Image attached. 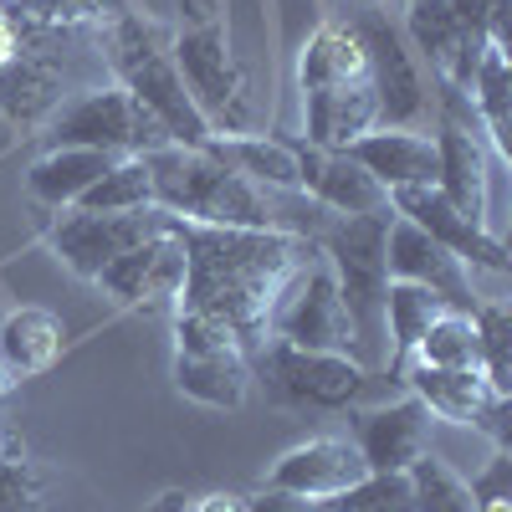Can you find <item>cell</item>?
Here are the masks:
<instances>
[{
	"mask_svg": "<svg viewBox=\"0 0 512 512\" xmlns=\"http://www.w3.org/2000/svg\"><path fill=\"white\" fill-rule=\"evenodd\" d=\"M180 241H185V287L175 303L221 318L241 338L246 359L272 338V313L287 282L318 256L313 236H287V231L180 221Z\"/></svg>",
	"mask_w": 512,
	"mask_h": 512,
	"instance_id": "cell-1",
	"label": "cell"
},
{
	"mask_svg": "<svg viewBox=\"0 0 512 512\" xmlns=\"http://www.w3.org/2000/svg\"><path fill=\"white\" fill-rule=\"evenodd\" d=\"M149 180H154V205L169 210L175 221L190 226H241V231H287V236H323L338 216L323 210L303 190H262L205 149L164 144L139 154Z\"/></svg>",
	"mask_w": 512,
	"mask_h": 512,
	"instance_id": "cell-2",
	"label": "cell"
},
{
	"mask_svg": "<svg viewBox=\"0 0 512 512\" xmlns=\"http://www.w3.org/2000/svg\"><path fill=\"white\" fill-rule=\"evenodd\" d=\"M98 52H103V67H108V77L118 82V88L134 98L144 113L159 118L169 144L205 149L210 123L200 118V108L185 93V77L175 67V52H169V31L164 26H154L139 11L118 6L98 26Z\"/></svg>",
	"mask_w": 512,
	"mask_h": 512,
	"instance_id": "cell-3",
	"label": "cell"
},
{
	"mask_svg": "<svg viewBox=\"0 0 512 512\" xmlns=\"http://www.w3.org/2000/svg\"><path fill=\"white\" fill-rule=\"evenodd\" d=\"M395 210L379 216H338L318 246L323 262L338 282V297L349 308L354 338H359V364H390L384 359V287H390V267H384V231H390Z\"/></svg>",
	"mask_w": 512,
	"mask_h": 512,
	"instance_id": "cell-4",
	"label": "cell"
},
{
	"mask_svg": "<svg viewBox=\"0 0 512 512\" xmlns=\"http://www.w3.org/2000/svg\"><path fill=\"white\" fill-rule=\"evenodd\" d=\"M88 31H62V36H36L21 41V52L0 67V118L11 128H47L52 113L82 93V88H98L103 77L82 72V57H103L98 41L88 52H67L72 41H82Z\"/></svg>",
	"mask_w": 512,
	"mask_h": 512,
	"instance_id": "cell-5",
	"label": "cell"
},
{
	"mask_svg": "<svg viewBox=\"0 0 512 512\" xmlns=\"http://www.w3.org/2000/svg\"><path fill=\"white\" fill-rule=\"evenodd\" d=\"M338 21H349L364 47V72H369V93L379 108V128H420V118L431 113V93H425L415 47L390 21V11L379 0H364V6L344 11Z\"/></svg>",
	"mask_w": 512,
	"mask_h": 512,
	"instance_id": "cell-6",
	"label": "cell"
},
{
	"mask_svg": "<svg viewBox=\"0 0 512 512\" xmlns=\"http://www.w3.org/2000/svg\"><path fill=\"white\" fill-rule=\"evenodd\" d=\"M47 144L52 149H98V154H149L164 149L169 134L159 128L154 113H144L128 98L118 82H98V88L72 93L52 123H47Z\"/></svg>",
	"mask_w": 512,
	"mask_h": 512,
	"instance_id": "cell-7",
	"label": "cell"
},
{
	"mask_svg": "<svg viewBox=\"0 0 512 512\" xmlns=\"http://www.w3.org/2000/svg\"><path fill=\"white\" fill-rule=\"evenodd\" d=\"M169 52H175L185 93L210 123V134H251V98H246L241 62L226 41V26L221 21L190 26L180 36H169Z\"/></svg>",
	"mask_w": 512,
	"mask_h": 512,
	"instance_id": "cell-8",
	"label": "cell"
},
{
	"mask_svg": "<svg viewBox=\"0 0 512 512\" xmlns=\"http://www.w3.org/2000/svg\"><path fill=\"white\" fill-rule=\"evenodd\" d=\"M251 379H262L277 405L344 410L369 384V369L354 354H313V349L282 344V338H267V344L251 354Z\"/></svg>",
	"mask_w": 512,
	"mask_h": 512,
	"instance_id": "cell-9",
	"label": "cell"
},
{
	"mask_svg": "<svg viewBox=\"0 0 512 512\" xmlns=\"http://www.w3.org/2000/svg\"><path fill=\"white\" fill-rule=\"evenodd\" d=\"M272 338L297 344V349H313V354H354L359 359V338H354L344 297H338V282L323 262V246H318L313 262L287 282V292L277 297Z\"/></svg>",
	"mask_w": 512,
	"mask_h": 512,
	"instance_id": "cell-10",
	"label": "cell"
},
{
	"mask_svg": "<svg viewBox=\"0 0 512 512\" xmlns=\"http://www.w3.org/2000/svg\"><path fill=\"white\" fill-rule=\"evenodd\" d=\"M98 287L108 297H118L123 308H164L175 303L185 287V241H180V221L169 216L164 231H154L149 241L128 246L123 256L98 272Z\"/></svg>",
	"mask_w": 512,
	"mask_h": 512,
	"instance_id": "cell-11",
	"label": "cell"
},
{
	"mask_svg": "<svg viewBox=\"0 0 512 512\" xmlns=\"http://www.w3.org/2000/svg\"><path fill=\"white\" fill-rule=\"evenodd\" d=\"M169 210H128V216H98V210H67V216L57 221L52 231V251L67 262L72 277H88L98 282V272L113 262V256H123L128 246L149 241L154 231H164Z\"/></svg>",
	"mask_w": 512,
	"mask_h": 512,
	"instance_id": "cell-12",
	"label": "cell"
},
{
	"mask_svg": "<svg viewBox=\"0 0 512 512\" xmlns=\"http://www.w3.org/2000/svg\"><path fill=\"white\" fill-rule=\"evenodd\" d=\"M410 390L425 405V415L446 425H472V431H487L497 446H507V395L492 390L482 369H436L415 359Z\"/></svg>",
	"mask_w": 512,
	"mask_h": 512,
	"instance_id": "cell-13",
	"label": "cell"
},
{
	"mask_svg": "<svg viewBox=\"0 0 512 512\" xmlns=\"http://www.w3.org/2000/svg\"><path fill=\"white\" fill-rule=\"evenodd\" d=\"M384 267H390V282H415L431 287L451 313H477V292H472V267L456 262L446 246H436L415 221L395 216L390 231H384Z\"/></svg>",
	"mask_w": 512,
	"mask_h": 512,
	"instance_id": "cell-14",
	"label": "cell"
},
{
	"mask_svg": "<svg viewBox=\"0 0 512 512\" xmlns=\"http://www.w3.org/2000/svg\"><path fill=\"white\" fill-rule=\"evenodd\" d=\"M390 210H395V216H405V221H415L436 246H446L456 262H466L472 272L482 267V272H497V277H502V272L512 267V262H507V246L497 241V231H487V226H477V221H466L436 185L390 190Z\"/></svg>",
	"mask_w": 512,
	"mask_h": 512,
	"instance_id": "cell-15",
	"label": "cell"
},
{
	"mask_svg": "<svg viewBox=\"0 0 512 512\" xmlns=\"http://www.w3.org/2000/svg\"><path fill=\"white\" fill-rule=\"evenodd\" d=\"M369 472L364 456L354 441H338V436H313L303 446H292L272 472H267V487L277 492H292L303 502H328L338 492H349L359 477Z\"/></svg>",
	"mask_w": 512,
	"mask_h": 512,
	"instance_id": "cell-16",
	"label": "cell"
},
{
	"mask_svg": "<svg viewBox=\"0 0 512 512\" xmlns=\"http://www.w3.org/2000/svg\"><path fill=\"white\" fill-rule=\"evenodd\" d=\"M436 159H441V175L436 190L461 210L466 221L487 226V205H492V149L482 139V128H466L441 118V134H436ZM492 231V226H487Z\"/></svg>",
	"mask_w": 512,
	"mask_h": 512,
	"instance_id": "cell-17",
	"label": "cell"
},
{
	"mask_svg": "<svg viewBox=\"0 0 512 512\" xmlns=\"http://www.w3.org/2000/svg\"><path fill=\"white\" fill-rule=\"evenodd\" d=\"M297 164H303V195H313L333 216H379V210H390V190L344 149H313L297 139Z\"/></svg>",
	"mask_w": 512,
	"mask_h": 512,
	"instance_id": "cell-18",
	"label": "cell"
},
{
	"mask_svg": "<svg viewBox=\"0 0 512 512\" xmlns=\"http://www.w3.org/2000/svg\"><path fill=\"white\" fill-rule=\"evenodd\" d=\"M425 436H431V415H425L415 395L354 415V446L369 472H410V461L420 451H431Z\"/></svg>",
	"mask_w": 512,
	"mask_h": 512,
	"instance_id": "cell-19",
	"label": "cell"
},
{
	"mask_svg": "<svg viewBox=\"0 0 512 512\" xmlns=\"http://www.w3.org/2000/svg\"><path fill=\"white\" fill-rule=\"evenodd\" d=\"M349 159H359L384 190H415V185H436L441 159H436V139H425L420 128H369L364 139H354L344 149Z\"/></svg>",
	"mask_w": 512,
	"mask_h": 512,
	"instance_id": "cell-20",
	"label": "cell"
},
{
	"mask_svg": "<svg viewBox=\"0 0 512 512\" xmlns=\"http://www.w3.org/2000/svg\"><path fill=\"white\" fill-rule=\"evenodd\" d=\"M369 128H379V108L369 82H349V88H318L303 93V144L313 149H349L354 139H364Z\"/></svg>",
	"mask_w": 512,
	"mask_h": 512,
	"instance_id": "cell-21",
	"label": "cell"
},
{
	"mask_svg": "<svg viewBox=\"0 0 512 512\" xmlns=\"http://www.w3.org/2000/svg\"><path fill=\"white\" fill-rule=\"evenodd\" d=\"M205 154L221 159L231 175L262 185V190H303L297 139H277V134H210Z\"/></svg>",
	"mask_w": 512,
	"mask_h": 512,
	"instance_id": "cell-22",
	"label": "cell"
},
{
	"mask_svg": "<svg viewBox=\"0 0 512 512\" xmlns=\"http://www.w3.org/2000/svg\"><path fill=\"white\" fill-rule=\"evenodd\" d=\"M118 154H98V149H47L31 169H26V190L36 205H52V210H72L82 195H88L103 169Z\"/></svg>",
	"mask_w": 512,
	"mask_h": 512,
	"instance_id": "cell-23",
	"label": "cell"
},
{
	"mask_svg": "<svg viewBox=\"0 0 512 512\" xmlns=\"http://www.w3.org/2000/svg\"><path fill=\"white\" fill-rule=\"evenodd\" d=\"M180 395L210 410H241L251 395V359L246 354H175Z\"/></svg>",
	"mask_w": 512,
	"mask_h": 512,
	"instance_id": "cell-24",
	"label": "cell"
},
{
	"mask_svg": "<svg viewBox=\"0 0 512 512\" xmlns=\"http://www.w3.org/2000/svg\"><path fill=\"white\" fill-rule=\"evenodd\" d=\"M297 82H303V93H318V88H349V82H369L364 72V47L349 21H328L313 31L303 62H297Z\"/></svg>",
	"mask_w": 512,
	"mask_h": 512,
	"instance_id": "cell-25",
	"label": "cell"
},
{
	"mask_svg": "<svg viewBox=\"0 0 512 512\" xmlns=\"http://www.w3.org/2000/svg\"><path fill=\"white\" fill-rule=\"evenodd\" d=\"M62 359V323L47 308H16L0 323V364L6 374H47Z\"/></svg>",
	"mask_w": 512,
	"mask_h": 512,
	"instance_id": "cell-26",
	"label": "cell"
},
{
	"mask_svg": "<svg viewBox=\"0 0 512 512\" xmlns=\"http://www.w3.org/2000/svg\"><path fill=\"white\" fill-rule=\"evenodd\" d=\"M123 0H6V11L21 41L62 36V31H98Z\"/></svg>",
	"mask_w": 512,
	"mask_h": 512,
	"instance_id": "cell-27",
	"label": "cell"
},
{
	"mask_svg": "<svg viewBox=\"0 0 512 512\" xmlns=\"http://www.w3.org/2000/svg\"><path fill=\"white\" fill-rule=\"evenodd\" d=\"M472 108L482 118V134H487V149L502 159L512 149V72H507V52L502 47H487L482 67H477V82H472Z\"/></svg>",
	"mask_w": 512,
	"mask_h": 512,
	"instance_id": "cell-28",
	"label": "cell"
},
{
	"mask_svg": "<svg viewBox=\"0 0 512 512\" xmlns=\"http://www.w3.org/2000/svg\"><path fill=\"white\" fill-rule=\"evenodd\" d=\"M441 313H451L431 287H415V282H390L384 287V338H395V359H410L415 344L425 338Z\"/></svg>",
	"mask_w": 512,
	"mask_h": 512,
	"instance_id": "cell-29",
	"label": "cell"
},
{
	"mask_svg": "<svg viewBox=\"0 0 512 512\" xmlns=\"http://www.w3.org/2000/svg\"><path fill=\"white\" fill-rule=\"evenodd\" d=\"M72 210H98V216H128V210H154V180L139 154H123L103 169V180L82 195Z\"/></svg>",
	"mask_w": 512,
	"mask_h": 512,
	"instance_id": "cell-30",
	"label": "cell"
},
{
	"mask_svg": "<svg viewBox=\"0 0 512 512\" xmlns=\"http://www.w3.org/2000/svg\"><path fill=\"white\" fill-rule=\"evenodd\" d=\"M405 477H410L415 512H477L472 482H466L456 466L446 456H436V451H420Z\"/></svg>",
	"mask_w": 512,
	"mask_h": 512,
	"instance_id": "cell-31",
	"label": "cell"
},
{
	"mask_svg": "<svg viewBox=\"0 0 512 512\" xmlns=\"http://www.w3.org/2000/svg\"><path fill=\"white\" fill-rule=\"evenodd\" d=\"M472 323H477V369L487 374V384L497 395L512 400V318H507V308L477 303Z\"/></svg>",
	"mask_w": 512,
	"mask_h": 512,
	"instance_id": "cell-32",
	"label": "cell"
},
{
	"mask_svg": "<svg viewBox=\"0 0 512 512\" xmlns=\"http://www.w3.org/2000/svg\"><path fill=\"white\" fill-rule=\"evenodd\" d=\"M415 359L436 364V369H477V323H472V313H441L415 344Z\"/></svg>",
	"mask_w": 512,
	"mask_h": 512,
	"instance_id": "cell-33",
	"label": "cell"
},
{
	"mask_svg": "<svg viewBox=\"0 0 512 512\" xmlns=\"http://www.w3.org/2000/svg\"><path fill=\"white\" fill-rule=\"evenodd\" d=\"M328 512H415L410 477L405 472H364L349 492L323 502Z\"/></svg>",
	"mask_w": 512,
	"mask_h": 512,
	"instance_id": "cell-34",
	"label": "cell"
},
{
	"mask_svg": "<svg viewBox=\"0 0 512 512\" xmlns=\"http://www.w3.org/2000/svg\"><path fill=\"white\" fill-rule=\"evenodd\" d=\"M0 512H41V472L16 436L0 441Z\"/></svg>",
	"mask_w": 512,
	"mask_h": 512,
	"instance_id": "cell-35",
	"label": "cell"
},
{
	"mask_svg": "<svg viewBox=\"0 0 512 512\" xmlns=\"http://www.w3.org/2000/svg\"><path fill=\"white\" fill-rule=\"evenodd\" d=\"M175 354H246V349L221 318L175 303Z\"/></svg>",
	"mask_w": 512,
	"mask_h": 512,
	"instance_id": "cell-36",
	"label": "cell"
},
{
	"mask_svg": "<svg viewBox=\"0 0 512 512\" xmlns=\"http://www.w3.org/2000/svg\"><path fill=\"white\" fill-rule=\"evenodd\" d=\"M472 497H477V507L482 502H512V456H507V446H497L492 466L472 482Z\"/></svg>",
	"mask_w": 512,
	"mask_h": 512,
	"instance_id": "cell-37",
	"label": "cell"
},
{
	"mask_svg": "<svg viewBox=\"0 0 512 512\" xmlns=\"http://www.w3.org/2000/svg\"><path fill=\"white\" fill-rule=\"evenodd\" d=\"M246 512H308V502L292 492H277V487H262L256 497H246Z\"/></svg>",
	"mask_w": 512,
	"mask_h": 512,
	"instance_id": "cell-38",
	"label": "cell"
},
{
	"mask_svg": "<svg viewBox=\"0 0 512 512\" xmlns=\"http://www.w3.org/2000/svg\"><path fill=\"white\" fill-rule=\"evenodd\" d=\"M185 512H246V497H231V492H210V497L190 502Z\"/></svg>",
	"mask_w": 512,
	"mask_h": 512,
	"instance_id": "cell-39",
	"label": "cell"
},
{
	"mask_svg": "<svg viewBox=\"0 0 512 512\" xmlns=\"http://www.w3.org/2000/svg\"><path fill=\"white\" fill-rule=\"evenodd\" d=\"M21 52V36H16V26H11V16L0 11V67H6L11 57Z\"/></svg>",
	"mask_w": 512,
	"mask_h": 512,
	"instance_id": "cell-40",
	"label": "cell"
},
{
	"mask_svg": "<svg viewBox=\"0 0 512 512\" xmlns=\"http://www.w3.org/2000/svg\"><path fill=\"white\" fill-rule=\"evenodd\" d=\"M190 507V497L185 492H164L159 502H149V512H185Z\"/></svg>",
	"mask_w": 512,
	"mask_h": 512,
	"instance_id": "cell-41",
	"label": "cell"
},
{
	"mask_svg": "<svg viewBox=\"0 0 512 512\" xmlns=\"http://www.w3.org/2000/svg\"><path fill=\"white\" fill-rule=\"evenodd\" d=\"M323 6H328L333 16H344V11H354V6H364V0H323Z\"/></svg>",
	"mask_w": 512,
	"mask_h": 512,
	"instance_id": "cell-42",
	"label": "cell"
},
{
	"mask_svg": "<svg viewBox=\"0 0 512 512\" xmlns=\"http://www.w3.org/2000/svg\"><path fill=\"white\" fill-rule=\"evenodd\" d=\"M6 390H11V374H6V364H0V400H6Z\"/></svg>",
	"mask_w": 512,
	"mask_h": 512,
	"instance_id": "cell-43",
	"label": "cell"
},
{
	"mask_svg": "<svg viewBox=\"0 0 512 512\" xmlns=\"http://www.w3.org/2000/svg\"><path fill=\"white\" fill-rule=\"evenodd\" d=\"M308 512H328V507H323V502H308Z\"/></svg>",
	"mask_w": 512,
	"mask_h": 512,
	"instance_id": "cell-44",
	"label": "cell"
}]
</instances>
